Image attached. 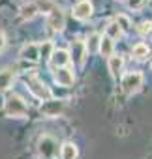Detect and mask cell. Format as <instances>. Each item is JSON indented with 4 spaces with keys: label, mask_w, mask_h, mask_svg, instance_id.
Segmentation results:
<instances>
[{
    "label": "cell",
    "mask_w": 152,
    "mask_h": 159,
    "mask_svg": "<svg viewBox=\"0 0 152 159\" xmlns=\"http://www.w3.org/2000/svg\"><path fill=\"white\" fill-rule=\"evenodd\" d=\"M26 111H28V107H26V103L23 101V98H21V96L12 94V96H8V98H6L4 112H6L10 118H23V116L26 114Z\"/></svg>",
    "instance_id": "cell-1"
},
{
    "label": "cell",
    "mask_w": 152,
    "mask_h": 159,
    "mask_svg": "<svg viewBox=\"0 0 152 159\" xmlns=\"http://www.w3.org/2000/svg\"><path fill=\"white\" fill-rule=\"evenodd\" d=\"M25 83H26V86H28V90L38 98V99H41V101H47V99H51L53 98V94H51V88L41 81V79H38L36 75H30V77H25Z\"/></svg>",
    "instance_id": "cell-2"
},
{
    "label": "cell",
    "mask_w": 152,
    "mask_h": 159,
    "mask_svg": "<svg viewBox=\"0 0 152 159\" xmlns=\"http://www.w3.org/2000/svg\"><path fill=\"white\" fill-rule=\"evenodd\" d=\"M141 86H143V75L139 71H131L122 77V90L126 94H135L141 90Z\"/></svg>",
    "instance_id": "cell-3"
},
{
    "label": "cell",
    "mask_w": 152,
    "mask_h": 159,
    "mask_svg": "<svg viewBox=\"0 0 152 159\" xmlns=\"http://www.w3.org/2000/svg\"><path fill=\"white\" fill-rule=\"evenodd\" d=\"M73 17L77 19V21H88L94 13V6L90 0H81V2H77L73 6Z\"/></svg>",
    "instance_id": "cell-4"
},
{
    "label": "cell",
    "mask_w": 152,
    "mask_h": 159,
    "mask_svg": "<svg viewBox=\"0 0 152 159\" xmlns=\"http://www.w3.org/2000/svg\"><path fill=\"white\" fill-rule=\"evenodd\" d=\"M41 114L43 116H47V118H55V116H60L62 114V111H64V101H60V99H47V101H43L41 103Z\"/></svg>",
    "instance_id": "cell-5"
},
{
    "label": "cell",
    "mask_w": 152,
    "mask_h": 159,
    "mask_svg": "<svg viewBox=\"0 0 152 159\" xmlns=\"http://www.w3.org/2000/svg\"><path fill=\"white\" fill-rule=\"evenodd\" d=\"M38 150H40V155H41L43 159H51V157H55V153H56V140H55L53 137L45 135V137L40 139Z\"/></svg>",
    "instance_id": "cell-6"
},
{
    "label": "cell",
    "mask_w": 152,
    "mask_h": 159,
    "mask_svg": "<svg viewBox=\"0 0 152 159\" xmlns=\"http://www.w3.org/2000/svg\"><path fill=\"white\" fill-rule=\"evenodd\" d=\"M47 25L51 26V30H55V32H62V30H64V25H66V19H64V13H62V10H58V8H53V10L49 11Z\"/></svg>",
    "instance_id": "cell-7"
},
{
    "label": "cell",
    "mask_w": 152,
    "mask_h": 159,
    "mask_svg": "<svg viewBox=\"0 0 152 159\" xmlns=\"http://www.w3.org/2000/svg\"><path fill=\"white\" fill-rule=\"evenodd\" d=\"M69 60H71V56H69V52L64 51V49H53L51 58H49V62H51V66H53L55 69H56V67H66V66L69 64Z\"/></svg>",
    "instance_id": "cell-8"
},
{
    "label": "cell",
    "mask_w": 152,
    "mask_h": 159,
    "mask_svg": "<svg viewBox=\"0 0 152 159\" xmlns=\"http://www.w3.org/2000/svg\"><path fill=\"white\" fill-rule=\"evenodd\" d=\"M55 81L60 86H71L75 81V75L69 67H56L55 69Z\"/></svg>",
    "instance_id": "cell-9"
},
{
    "label": "cell",
    "mask_w": 152,
    "mask_h": 159,
    "mask_svg": "<svg viewBox=\"0 0 152 159\" xmlns=\"http://www.w3.org/2000/svg\"><path fill=\"white\" fill-rule=\"evenodd\" d=\"M21 58H23V60H30V62H38V60H40L38 45H36V43H26V45L21 49Z\"/></svg>",
    "instance_id": "cell-10"
},
{
    "label": "cell",
    "mask_w": 152,
    "mask_h": 159,
    "mask_svg": "<svg viewBox=\"0 0 152 159\" xmlns=\"http://www.w3.org/2000/svg\"><path fill=\"white\" fill-rule=\"evenodd\" d=\"M122 67H124V56H122V54L109 56V71H111V75H113L115 79L122 73Z\"/></svg>",
    "instance_id": "cell-11"
},
{
    "label": "cell",
    "mask_w": 152,
    "mask_h": 159,
    "mask_svg": "<svg viewBox=\"0 0 152 159\" xmlns=\"http://www.w3.org/2000/svg\"><path fill=\"white\" fill-rule=\"evenodd\" d=\"M13 79H15V71H13L12 67L0 71V92L8 90V88L12 86V83H13Z\"/></svg>",
    "instance_id": "cell-12"
},
{
    "label": "cell",
    "mask_w": 152,
    "mask_h": 159,
    "mask_svg": "<svg viewBox=\"0 0 152 159\" xmlns=\"http://www.w3.org/2000/svg\"><path fill=\"white\" fill-rule=\"evenodd\" d=\"M21 17L25 19V21H32L38 13H40V10H38V4L36 2H28V4H23L21 6Z\"/></svg>",
    "instance_id": "cell-13"
},
{
    "label": "cell",
    "mask_w": 152,
    "mask_h": 159,
    "mask_svg": "<svg viewBox=\"0 0 152 159\" xmlns=\"http://www.w3.org/2000/svg\"><path fill=\"white\" fill-rule=\"evenodd\" d=\"M77 155H79V152H77V146L73 142L62 144V148H60V157L62 159H77Z\"/></svg>",
    "instance_id": "cell-14"
},
{
    "label": "cell",
    "mask_w": 152,
    "mask_h": 159,
    "mask_svg": "<svg viewBox=\"0 0 152 159\" xmlns=\"http://www.w3.org/2000/svg\"><path fill=\"white\" fill-rule=\"evenodd\" d=\"M71 54H73V60L77 62V64H83L85 60V54H87V49L81 41H73L71 43Z\"/></svg>",
    "instance_id": "cell-15"
},
{
    "label": "cell",
    "mask_w": 152,
    "mask_h": 159,
    "mask_svg": "<svg viewBox=\"0 0 152 159\" xmlns=\"http://www.w3.org/2000/svg\"><path fill=\"white\" fill-rule=\"evenodd\" d=\"M98 51L102 52V56H113V39H109L107 36L100 38V45H98Z\"/></svg>",
    "instance_id": "cell-16"
},
{
    "label": "cell",
    "mask_w": 152,
    "mask_h": 159,
    "mask_svg": "<svg viewBox=\"0 0 152 159\" xmlns=\"http://www.w3.org/2000/svg\"><path fill=\"white\" fill-rule=\"evenodd\" d=\"M148 45H145V43H137V45H133V49H131V54L137 58V60H145V58H148Z\"/></svg>",
    "instance_id": "cell-17"
},
{
    "label": "cell",
    "mask_w": 152,
    "mask_h": 159,
    "mask_svg": "<svg viewBox=\"0 0 152 159\" xmlns=\"http://www.w3.org/2000/svg\"><path fill=\"white\" fill-rule=\"evenodd\" d=\"M105 36H107L109 39H118V38L122 36V28L113 21V23L107 25V28H105Z\"/></svg>",
    "instance_id": "cell-18"
},
{
    "label": "cell",
    "mask_w": 152,
    "mask_h": 159,
    "mask_svg": "<svg viewBox=\"0 0 152 159\" xmlns=\"http://www.w3.org/2000/svg\"><path fill=\"white\" fill-rule=\"evenodd\" d=\"M100 34H90L88 36V39H87V43H85V49H87V52H94V51H98V45H100Z\"/></svg>",
    "instance_id": "cell-19"
},
{
    "label": "cell",
    "mask_w": 152,
    "mask_h": 159,
    "mask_svg": "<svg viewBox=\"0 0 152 159\" xmlns=\"http://www.w3.org/2000/svg\"><path fill=\"white\" fill-rule=\"evenodd\" d=\"M38 52H40V58L49 60L51 58V52H53V43L51 41H43L41 45H38Z\"/></svg>",
    "instance_id": "cell-20"
},
{
    "label": "cell",
    "mask_w": 152,
    "mask_h": 159,
    "mask_svg": "<svg viewBox=\"0 0 152 159\" xmlns=\"http://www.w3.org/2000/svg\"><path fill=\"white\" fill-rule=\"evenodd\" d=\"M115 23H116V25L122 28V32H124V30H130V21H128V17H124V15H118Z\"/></svg>",
    "instance_id": "cell-21"
},
{
    "label": "cell",
    "mask_w": 152,
    "mask_h": 159,
    "mask_svg": "<svg viewBox=\"0 0 152 159\" xmlns=\"http://www.w3.org/2000/svg\"><path fill=\"white\" fill-rule=\"evenodd\" d=\"M126 2H128V8L133 10V11H137L145 6V0H126Z\"/></svg>",
    "instance_id": "cell-22"
},
{
    "label": "cell",
    "mask_w": 152,
    "mask_h": 159,
    "mask_svg": "<svg viewBox=\"0 0 152 159\" xmlns=\"http://www.w3.org/2000/svg\"><path fill=\"white\" fill-rule=\"evenodd\" d=\"M38 10H43L45 13H49V11L53 10V4L49 2V0H41V2L38 4Z\"/></svg>",
    "instance_id": "cell-23"
},
{
    "label": "cell",
    "mask_w": 152,
    "mask_h": 159,
    "mask_svg": "<svg viewBox=\"0 0 152 159\" xmlns=\"http://www.w3.org/2000/svg\"><path fill=\"white\" fill-rule=\"evenodd\" d=\"M139 32H141V34H148V32H150V23H148V21L141 23V25H139Z\"/></svg>",
    "instance_id": "cell-24"
},
{
    "label": "cell",
    "mask_w": 152,
    "mask_h": 159,
    "mask_svg": "<svg viewBox=\"0 0 152 159\" xmlns=\"http://www.w3.org/2000/svg\"><path fill=\"white\" fill-rule=\"evenodd\" d=\"M6 47V38H4V34L0 32V52H2V49Z\"/></svg>",
    "instance_id": "cell-25"
},
{
    "label": "cell",
    "mask_w": 152,
    "mask_h": 159,
    "mask_svg": "<svg viewBox=\"0 0 152 159\" xmlns=\"http://www.w3.org/2000/svg\"><path fill=\"white\" fill-rule=\"evenodd\" d=\"M150 32H152V23H150Z\"/></svg>",
    "instance_id": "cell-26"
},
{
    "label": "cell",
    "mask_w": 152,
    "mask_h": 159,
    "mask_svg": "<svg viewBox=\"0 0 152 159\" xmlns=\"http://www.w3.org/2000/svg\"><path fill=\"white\" fill-rule=\"evenodd\" d=\"M118 2H122V0H118Z\"/></svg>",
    "instance_id": "cell-27"
}]
</instances>
